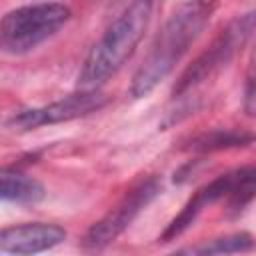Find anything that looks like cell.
Returning a JSON list of instances; mask_svg holds the SVG:
<instances>
[{
    "label": "cell",
    "instance_id": "cell-12",
    "mask_svg": "<svg viewBox=\"0 0 256 256\" xmlns=\"http://www.w3.org/2000/svg\"><path fill=\"white\" fill-rule=\"evenodd\" d=\"M244 112L252 118H256V74L250 78L248 88H246V98H244Z\"/></svg>",
    "mask_w": 256,
    "mask_h": 256
},
{
    "label": "cell",
    "instance_id": "cell-3",
    "mask_svg": "<svg viewBox=\"0 0 256 256\" xmlns=\"http://www.w3.org/2000/svg\"><path fill=\"white\" fill-rule=\"evenodd\" d=\"M70 18V8L60 2L30 4L4 14L0 46L6 54H24L54 36Z\"/></svg>",
    "mask_w": 256,
    "mask_h": 256
},
{
    "label": "cell",
    "instance_id": "cell-7",
    "mask_svg": "<svg viewBox=\"0 0 256 256\" xmlns=\"http://www.w3.org/2000/svg\"><path fill=\"white\" fill-rule=\"evenodd\" d=\"M104 104H106V96L100 94L96 88L80 90V92L68 94L66 98L56 100L52 104L20 110L8 118L6 126L12 130H18V132H26V130H34V128H40L46 124H60V122L88 116V114L100 110Z\"/></svg>",
    "mask_w": 256,
    "mask_h": 256
},
{
    "label": "cell",
    "instance_id": "cell-1",
    "mask_svg": "<svg viewBox=\"0 0 256 256\" xmlns=\"http://www.w3.org/2000/svg\"><path fill=\"white\" fill-rule=\"evenodd\" d=\"M214 12V0H186L166 20L156 36L148 56L136 70L130 94L132 98L148 96L182 60L198 40Z\"/></svg>",
    "mask_w": 256,
    "mask_h": 256
},
{
    "label": "cell",
    "instance_id": "cell-9",
    "mask_svg": "<svg viewBox=\"0 0 256 256\" xmlns=\"http://www.w3.org/2000/svg\"><path fill=\"white\" fill-rule=\"evenodd\" d=\"M0 196L14 204H36L44 198V186L32 176L4 168L0 174Z\"/></svg>",
    "mask_w": 256,
    "mask_h": 256
},
{
    "label": "cell",
    "instance_id": "cell-10",
    "mask_svg": "<svg viewBox=\"0 0 256 256\" xmlns=\"http://www.w3.org/2000/svg\"><path fill=\"white\" fill-rule=\"evenodd\" d=\"M254 248V240L248 232H234V234H226L220 238H212L206 240L202 244H196L192 248L180 250L186 254H238V252H248Z\"/></svg>",
    "mask_w": 256,
    "mask_h": 256
},
{
    "label": "cell",
    "instance_id": "cell-4",
    "mask_svg": "<svg viewBox=\"0 0 256 256\" xmlns=\"http://www.w3.org/2000/svg\"><path fill=\"white\" fill-rule=\"evenodd\" d=\"M254 30H256V12H250L232 20L214 38V42L186 68V72L174 86V96L180 98L190 90L198 88L200 84L208 82L210 78H214L246 46Z\"/></svg>",
    "mask_w": 256,
    "mask_h": 256
},
{
    "label": "cell",
    "instance_id": "cell-11",
    "mask_svg": "<svg viewBox=\"0 0 256 256\" xmlns=\"http://www.w3.org/2000/svg\"><path fill=\"white\" fill-rule=\"evenodd\" d=\"M256 136L248 132L236 130H214L210 134H202L192 142V150H222L230 146H244L252 142Z\"/></svg>",
    "mask_w": 256,
    "mask_h": 256
},
{
    "label": "cell",
    "instance_id": "cell-2",
    "mask_svg": "<svg viewBox=\"0 0 256 256\" xmlns=\"http://www.w3.org/2000/svg\"><path fill=\"white\" fill-rule=\"evenodd\" d=\"M152 12L154 0H132L124 8L88 52L78 74L82 90L98 88L128 62L150 26Z\"/></svg>",
    "mask_w": 256,
    "mask_h": 256
},
{
    "label": "cell",
    "instance_id": "cell-5",
    "mask_svg": "<svg viewBox=\"0 0 256 256\" xmlns=\"http://www.w3.org/2000/svg\"><path fill=\"white\" fill-rule=\"evenodd\" d=\"M254 196H256V168H240V170L222 174L216 180H212L210 184H206L204 188H200L188 200V204L182 208V212L170 222V226L162 234V240L180 236L186 228H190V224L198 218V214L206 206H210L218 200H228L234 206H242L244 202H248Z\"/></svg>",
    "mask_w": 256,
    "mask_h": 256
},
{
    "label": "cell",
    "instance_id": "cell-8",
    "mask_svg": "<svg viewBox=\"0 0 256 256\" xmlns=\"http://www.w3.org/2000/svg\"><path fill=\"white\" fill-rule=\"evenodd\" d=\"M66 240V230L58 224L32 222L10 226L0 232V252L4 254H36L50 250Z\"/></svg>",
    "mask_w": 256,
    "mask_h": 256
},
{
    "label": "cell",
    "instance_id": "cell-6",
    "mask_svg": "<svg viewBox=\"0 0 256 256\" xmlns=\"http://www.w3.org/2000/svg\"><path fill=\"white\" fill-rule=\"evenodd\" d=\"M160 180L158 178H146L138 182L104 218H100L96 224L90 226V230L84 236V248L88 250H100L108 244H112L134 220L136 216L158 196L160 192Z\"/></svg>",
    "mask_w": 256,
    "mask_h": 256
}]
</instances>
